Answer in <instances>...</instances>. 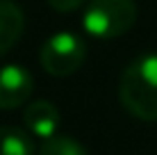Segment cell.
Listing matches in <instances>:
<instances>
[{
	"label": "cell",
	"mask_w": 157,
	"mask_h": 155,
	"mask_svg": "<svg viewBox=\"0 0 157 155\" xmlns=\"http://www.w3.org/2000/svg\"><path fill=\"white\" fill-rule=\"evenodd\" d=\"M0 155H34V139L16 126H0Z\"/></svg>",
	"instance_id": "obj_7"
},
{
	"label": "cell",
	"mask_w": 157,
	"mask_h": 155,
	"mask_svg": "<svg viewBox=\"0 0 157 155\" xmlns=\"http://www.w3.org/2000/svg\"><path fill=\"white\" fill-rule=\"evenodd\" d=\"M25 30V16L12 0H0V57L18 44Z\"/></svg>",
	"instance_id": "obj_6"
},
{
	"label": "cell",
	"mask_w": 157,
	"mask_h": 155,
	"mask_svg": "<svg viewBox=\"0 0 157 155\" xmlns=\"http://www.w3.org/2000/svg\"><path fill=\"white\" fill-rule=\"evenodd\" d=\"M86 0H48V5H50L52 9H57V12H73V9L82 7Z\"/></svg>",
	"instance_id": "obj_9"
},
{
	"label": "cell",
	"mask_w": 157,
	"mask_h": 155,
	"mask_svg": "<svg viewBox=\"0 0 157 155\" xmlns=\"http://www.w3.org/2000/svg\"><path fill=\"white\" fill-rule=\"evenodd\" d=\"M34 91V78L21 64L0 66V110H16Z\"/></svg>",
	"instance_id": "obj_4"
},
{
	"label": "cell",
	"mask_w": 157,
	"mask_h": 155,
	"mask_svg": "<svg viewBox=\"0 0 157 155\" xmlns=\"http://www.w3.org/2000/svg\"><path fill=\"white\" fill-rule=\"evenodd\" d=\"M39 155H86V151H84L82 144L75 141L73 137L52 135L48 139H43V146L39 148Z\"/></svg>",
	"instance_id": "obj_8"
},
{
	"label": "cell",
	"mask_w": 157,
	"mask_h": 155,
	"mask_svg": "<svg viewBox=\"0 0 157 155\" xmlns=\"http://www.w3.org/2000/svg\"><path fill=\"white\" fill-rule=\"evenodd\" d=\"M23 123L30 135L39 137V139H48V137L57 135L59 110L50 100H34L23 112Z\"/></svg>",
	"instance_id": "obj_5"
},
{
	"label": "cell",
	"mask_w": 157,
	"mask_h": 155,
	"mask_svg": "<svg viewBox=\"0 0 157 155\" xmlns=\"http://www.w3.org/2000/svg\"><path fill=\"white\" fill-rule=\"evenodd\" d=\"M118 100L137 119L157 121V52L128 64L118 82Z\"/></svg>",
	"instance_id": "obj_1"
},
{
	"label": "cell",
	"mask_w": 157,
	"mask_h": 155,
	"mask_svg": "<svg viewBox=\"0 0 157 155\" xmlns=\"http://www.w3.org/2000/svg\"><path fill=\"white\" fill-rule=\"evenodd\" d=\"M137 21V2L134 0H89L82 25L91 37L98 39H116L132 30Z\"/></svg>",
	"instance_id": "obj_2"
},
{
	"label": "cell",
	"mask_w": 157,
	"mask_h": 155,
	"mask_svg": "<svg viewBox=\"0 0 157 155\" xmlns=\"http://www.w3.org/2000/svg\"><path fill=\"white\" fill-rule=\"evenodd\" d=\"M86 57V46L73 32H57L41 46L39 62L43 71L55 78H66L82 66Z\"/></svg>",
	"instance_id": "obj_3"
}]
</instances>
